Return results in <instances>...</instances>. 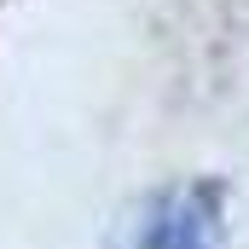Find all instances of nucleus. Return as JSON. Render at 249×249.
<instances>
[{
	"mask_svg": "<svg viewBox=\"0 0 249 249\" xmlns=\"http://www.w3.org/2000/svg\"><path fill=\"white\" fill-rule=\"evenodd\" d=\"M133 249H226V186L180 180L157 191L139 214Z\"/></svg>",
	"mask_w": 249,
	"mask_h": 249,
	"instance_id": "f257e3e1",
	"label": "nucleus"
}]
</instances>
